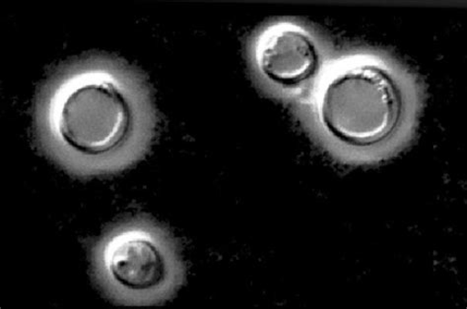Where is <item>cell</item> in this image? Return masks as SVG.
<instances>
[{"mask_svg": "<svg viewBox=\"0 0 467 309\" xmlns=\"http://www.w3.org/2000/svg\"><path fill=\"white\" fill-rule=\"evenodd\" d=\"M156 126L145 78L125 61L104 56L59 69L43 86L34 110L42 151L79 178L115 175L139 162Z\"/></svg>", "mask_w": 467, "mask_h": 309, "instance_id": "1", "label": "cell"}, {"mask_svg": "<svg viewBox=\"0 0 467 309\" xmlns=\"http://www.w3.org/2000/svg\"><path fill=\"white\" fill-rule=\"evenodd\" d=\"M407 67L374 53H353L327 66L316 116L328 139L355 151H372L400 133L409 116Z\"/></svg>", "mask_w": 467, "mask_h": 309, "instance_id": "2", "label": "cell"}, {"mask_svg": "<svg viewBox=\"0 0 467 309\" xmlns=\"http://www.w3.org/2000/svg\"><path fill=\"white\" fill-rule=\"evenodd\" d=\"M91 271L107 298L122 305L164 303L184 276L174 241L143 220L122 221L98 239L91 250Z\"/></svg>", "mask_w": 467, "mask_h": 309, "instance_id": "3", "label": "cell"}, {"mask_svg": "<svg viewBox=\"0 0 467 309\" xmlns=\"http://www.w3.org/2000/svg\"><path fill=\"white\" fill-rule=\"evenodd\" d=\"M326 53L317 36L303 25L278 21L255 36L251 48L254 68L266 82L284 89L301 88L321 76Z\"/></svg>", "mask_w": 467, "mask_h": 309, "instance_id": "4", "label": "cell"}]
</instances>
